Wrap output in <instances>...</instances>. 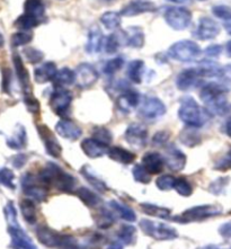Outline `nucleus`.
<instances>
[{"mask_svg":"<svg viewBox=\"0 0 231 249\" xmlns=\"http://www.w3.org/2000/svg\"><path fill=\"white\" fill-rule=\"evenodd\" d=\"M141 210L145 214L151 215V216H158L161 219H170L172 216V211L169 209L163 208V206H159L151 203H142Z\"/></svg>","mask_w":231,"mask_h":249,"instance_id":"nucleus-29","label":"nucleus"},{"mask_svg":"<svg viewBox=\"0 0 231 249\" xmlns=\"http://www.w3.org/2000/svg\"><path fill=\"white\" fill-rule=\"evenodd\" d=\"M37 239L48 247H58L61 244L62 234L56 232L48 226H40L36 229Z\"/></svg>","mask_w":231,"mask_h":249,"instance_id":"nucleus-20","label":"nucleus"},{"mask_svg":"<svg viewBox=\"0 0 231 249\" xmlns=\"http://www.w3.org/2000/svg\"><path fill=\"white\" fill-rule=\"evenodd\" d=\"M140 103V95L134 90H126L116 99L117 108L123 113H130Z\"/></svg>","mask_w":231,"mask_h":249,"instance_id":"nucleus-21","label":"nucleus"},{"mask_svg":"<svg viewBox=\"0 0 231 249\" xmlns=\"http://www.w3.org/2000/svg\"><path fill=\"white\" fill-rule=\"evenodd\" d=\"M132 175L138 183L149 184L151 181V174H149L148 170L142 165H136L133 167Z\"/></svg>","mask_w":231,"mask_h":249,"instance_id":"nucleus-37","label":"nucleus"},{"mask_svg":"<svg viewBox=\"0 0 231 249\" xmlns=\"http://www.w3.org/2000/svg\"><path fill=\"white\" fill-rule=\"evenodd\" d=\"M174 190H175L179 195H182V196L185 197L190 196V195L193 193V187H192L190 181L185 178H177Z\"/></svg>","mask_w":231,"mask_h":249,"instance_id":"nucleus-40","label":"nucleus"},{"mask_svg":"<svg viewBox=\"0 0 231 249\" xmlns=\"http://www.w3.org/2000/svg\"><path fill=\"white\" fill-rule=\"evenodd\" d=\"M0 179H1L2 184L6 185V186L14 188V184H13V179H14V174L10 172L8 169H5L1 173V176H0Z\"/></svg>","mask_w":231,"mask_h":249,"instance_id":"nucleus-46","label":"nucleus"},{"mask_svg":"<svg viewBox=\"0 0 231 249\" xmlns=\"http://www.w3.org/2000/svg\"><path fill=\"white\" fill-rule=\"evenodd\" d=\"M226 133H227V136L231 138V120H229L226 124Z\"/></svg>","mask_w":231,"mask_h":249,"instance_id":"nucleus-53","label":"nucleus"},{"mask_svg":"<svg viewBox=\"0 0 231 249\" xmlns=\"http://www.w3.org/2000/svg\"><path fill=\"white\" fill-rule=\"evenodd\" d=\"M98 80V72L89 63H80L76 69V83L78 87L86 88L91 87Z\"/></svg>","mask_w":231,"mask_h":249,"instance_id":"nucleus-11","label":"nucleus"},{"mask_svg":"<svg viewBox=\"0 0 231 249\" xmlns=\"http://www.w3.org/2000/svg\"><path fill=\"white\" fill-rule=\"evenodd\" d=\"M170 2L177 3V5H191L192 0H168Z\"/></svg>","mask_w":231,"mask_h":249,"instance_id":"nucleus-52","label":"nucleus"},{"mask_svg":"<svg viewBox=\"0 0 231 249\" xmlns=\"http://www.w3.org/2000/svg\"><path fill=\"white\" fill-rule=\"evenodd\" d=\"M190 127V126H188ZM194 127H190V129L184 130L180 133V141L183 142V144L187 145V147H194V145L198 144L201 142V137L196 131L193 130Z\"/></svg>","mask_w":231,"mask_h":249,"instance_id":"nucleus-35","label":"nucleus"},{"mask_svg":"<svg viewBox=\"0 0 231 249\" xmlns=\"http://www.w3.org/2000/svg\"><path fill=\"white\" fill-rule=\"evenodd\" d=\"M38 179L46 187H54L63 193H73L76 190V178L54 163H49L38 174Z\"/></svg>","mask_w":231,"mask_h":249,"instance_id":"nucleus-1","label":"nucleus"},{"mask_svg":"<svg viewBox=\"0 0 231 249\" xmlns=\"http://www.w3.org/2000/svg\"><path fill=\"white\" fill-rule=\"evenodd\" d=\"M55 88H63L76 83V71L69 68H62L58 70L54 79H53Z\"/></svg>","mask_w":231,"mask_h":249,"instance_id":"nucleus-27","label":"nucleus"},{"mask_svg":"<svg viewBox=\"0 0 231 249\" xmlns=\"http://www.w3.org/2000/svg\"><path fill=\"white\" fill-rule=\"evenodd\" d=\"M30 54H28V56H30V61L33 62V63H37L40 62L43 60V54H42V52L37 51V50H34V49H31L30 50Z\"/></svg>","mask_w":231,"mask_h":249,"instance_id":"nucleus-49","label":"nucleus"},{"mask_svg":"<svg viewBox=\"0 0 231 249\" xmlns=\"http://www.w3.org/2000/svg\"><path fill=\"white\" fill-rule=\"evenodd\" d=\"M80 147L84 154L91 159L101 158L108 152L107 145L103 144L102 142L97 141L94 138L85 139V140L81 141Z\"/></svg>","mask_w":231,"mask_h":249,"instance_id":"nucleus-18","label":"nucleus"},{"mask_svg":"<svg viewBox=\"0 0 231 249\" xmlns=\"http://www.w3.org/2000/svg\"><path fill=\"white\" fill-rule=\"evenodd\" d=\"M200 1H205V0H200Z\"/></svg>","mask_w":231,"mask_h":249,"instance_id":"nucleus-57","label":"nucleus"},{"mask_svg":"<svg viewBox=\"0 0 231 249\" xmlns=\"http://www.w3.org/2000/svg\"><path fill=\"white\" fill-rule=\"evenodd\" d=\"M176 179V177H174L173 175H162L160 177H158L157 180H156V185H157L159 190L169 191L175 187Z\"/></svg>","mask_w":231,"mask_h":249,"instance_id":"nucleus-39","label":"nucleus"},{"mask_svg":"<svg viewBox=\"0 0 231 249\" xmlns=\"http://www.w3.org/2000/svg\"><path fill=\"white\" fill-rule=\"evenodd\" d=\"M92 138L105 145H108L113 140L112 132L104 126H95L92 130Z\"/></svg>","mask_w":231,"mask_h":249,"instance_id":"nucleus-36","label":"nucleus"},{"mask_svg":"<svg viewBox=\"0 0 231 249\" xmlns=\"http://www.w3.org/2000/svg\"><path fill=\"white\" fill-rule=\"evenodd\" d=\"M222 212V208L219 205H197L188 209L178 218H174L175 221L187 223L193 221H201L211 216L219 215Z\"/></svg>","mask_w":231,"mask_h":249,"instance_id":"nucleus-6","label":"nucleus"},{"mask_svg":"<svg viewBox=\"0 0 231 249\" xmlns=\"http://www.w3.org/2000/svg\"><path fill=\"white\" fill-rule=\"evenodd\" d=\"M99 2L102 3H105V5H109V3H113L115 1V0H98Z\"/></svg>","mask_w":231,"mask_h":249,"instance_id":"nucleus-55","label":"nucleus"},{"mask_svg":"<svg viewBox=\"0 0 231 249\" xmlns=\"http://www.w3.org/2000/svg\"><path fill=\"white\" fill-rule=\"evenodd\" d=\"M56 72H58V69H56L54 62H45L44 65L38 67V68L35 70V80L40 84L48 83V81H53Z\"/></svg>","mask_w":231,"mask_h":249,"instance_id":"nucleus-22","label":"nucleus"},{"mask_svg":"<svg viewBox=\"0 0 231 249\" xmlns=\"http://www.w3.org/2000/svg\"><path fill=\"white\" fill-rule=\"evenodd\" d=\"M212 14L220 19L229 22L231 20V7L226 5H216L212 7Z\"/></svg>","mask_w":231,"mask_h":249,"instance_id":"nucleus-43","label":"nucleus"},{"mask_svg":"<svg viewBox=\"0 0 231 249\" xmlns=\"http://www.w3.org/2000/svg\"><path fill=\"white\" fill-rule=\"evenodd\" d=\"M26 103H27L28 108H30V111L32 113L35 114V113L40 112V104H38L37 99H35L33 96H27Z\"/></svg>","mask_w":231,"mask_h":249,"instance_id":"nucleus-47","label":"nucleus"},{"mask_svg":"<svg viewBox=\"0 0 231 249\" xmlns=\"http://www.w3.org/2000/svg\"><path fill=\"white\" fill-rule=\"evenodd\" d=\"M126 43L133 49H141L144 45V33L140 27L132 26L124 31Z\"/></svg>","mask_w":231,"mask_h":249,"instance_id":"nucleus-23","label":"nucleus"},{"mask_svg":"<svg viewBox=\"0 0 231 249\" xmlns=\"http://www.w3.org/2000/svg\"><path fill=\"white\" fill-rule=\"evenodd\" d=\"M108 157L116 162L123 165H130L136 160V155L122 147H111L108 148Z\"/></svg>","mask_w":231,"mask_h":249,"instance_id":"nucleus-24","label":"nucleus"},{"mask_svg":"<svg viewBox=\"0 0 231 249\" xmlns=\"http://www.w3.org/2000/svg\"><path fill=\"white\" fill-rule=\"evenodd\" d=\"M221 51H222V48L220 45H211V46H209L207 50H205V53H207V55H209V56L215 58V56L220 55Z\"/></svg>","mask_w":231,"mask_h":249,"instance_id":"nucleus-50","label":"nucleus"},{"mask_svg":"<svg viewBox=\"0 0 231 249\" xmlns=\"http://www.w3.org/2000/svg\"><path fill=\"white\" fill-rule=\"evenodd\" d=\"M81 174H83V176L87 179L88 183H89L92 187H95L97 191L99 192L107 191V186H106V184L101 178H98V177L91 172L88 166H85L81 168Z\"/></svg>","mask_w":231,"mask_h":249,"instance_id":"nucleus-34","label":"nucleus"},{"mask_svg":"<svg viewBox=\"0 0 231 249\" xmlns=\"http://www.w3.org/2000/svg\"><path fill=\"white\" fill-rule=\"evenodd\" d=\"M55 131L60 137L67 139L69 141H77L83 136V130L68 119H61L56 123Z\"/></svg>","mask_w":231,"mask_h":249,"instance_id":"nucleus-17","label":"nucleus"},{"mask_svg":"<svg viewBox=\"0 0 231 249\" xmlns=\"http://www.w3.org/2000/svg\"><path fill=\"white\" fill-rule=\"evenodd\" d=\"M220 25L210 17H202L195 31V36L201 41H209L215 38L220 34Z\"/></svg>","mask_w":231,"mask_h":249,"instance_id":"nucleus-13","label":"nucleus"},{"mask_svg":"<svg viewBox=\"0 0 231 249\" xmlns=\"http://www.w3.org/2000/svg\"><path fill=\"white\" fill-rule=\"evenodd\" d=\"M166 23L175 31H184L192 22V13L182 7H173L165 13Z\"/></svg>","mask_w":231,"mask_h":249,"instance_id":"nucleus-7","label":"nucleus"},{"mask_svg":"<svg viewBox=\"0 0 231 249\" xmlns=\"http://www.w3.org/2000/svg\"><path fill=\"white\" fill-rule=\"evenodd\" d=\"M103 42V33L97 26H92L88 33V38L86 43V51L88 53H95L101 50Z\"/></svg>","mask_w":231,"mask_h":249,"instance_id":"nucleus-26","label":"nucleus"},{"mask_svg":"<svg viewBox=\"0 0 231 249\" xmlns=\"http://www.w3.org/2000/svg\"><path fill=\"white\" fill-rule=\"evenodd\" d=\"M142 166L148 170L151 175H157L160 174L165 166V157L158 152H147L142 157Z\"/></svg>","mask_w":231,"mask_h":249,"instance_id":"nucleus-19","label":"nucleus"},{"mask_svg":"<svg viewBox=\"0 0 231 249\" xmlns=\"http://www.w3.org/2000/svg\"><path fill=\"white\" fill-rule=\"evenodd\" d=\"M144 72V62L142 60H133L127 67V76L131 81L136 84H141Z\"/></svg>","mask_w":231,"mask_h":249,"instance_id":"nucleus-30","label":"nucleus"},{"mask_svg":"<svg viewBox=\"0 0 231 249\" xmlns=\"http://www.w3.org/2000/svg\"><path fill=\"white\" fill-rule=\"evenodd\" d=\"M226 30L229 32V33L231 34V20H229V22H227L226 24Z\"/></svg>","mask_w":231,"mask_h":249,"instance_id":"nucleus-56","label":"nucleus"},{"mask_svg":"<svg viewBox=\"0 0 231 249\" xmlns=\"http://www.w3.org/2000/svg\"><path fill=\"white\" fill-rule=\"evenodd\" d=\"M219 231L223 237H231V222L223 223V225L220 227Z\"/></svg>","mask_w":231,"mask_h":249,"instance_id":"nucleus-51","label":"nucleus"},{"mask_svg":"<svg viewBox=\"0 0 231 249\" xmlns=\"http://www.w3.org/2000/svg\"><path fill=\"white\" fill-rule=\"evenodd\" d=\"M226 49H227V53H228V55L231 56V41L227 43V48Z\"/></svg>","mask_w":231,"mask_h":249,"instance_id":"nucleus-54","label":"nucleus"},{"mask_svg":"<svg viewBox=\"0 0 231 249\" xmlns=\"http://www.w3.org/2000/svg\"><path fill=\"white\" fill-rule=\"evenodd\" d=\"M10 232L13 236V245L15 249H36L32 241L28 239V237L23 232L20 228L15 225L10 227Z\"/></svg>","mask_w":231,"mask_h":249,"instance_id":"nucleus-25","label":"nucleus"},{"mask_svg":"<svg viewBox=\"0 0 231 249\" xmlns=\"http://www.w3.org/2000/svg\"><path fill=\"white\" fill-rule=\"evenodd\" d=\"M226 88L218 83H209L200 92L201 101L213 114L225 115L230 111V105L226 98Z\"/></svg>","mask_w":231,"mask_h":249,"instance_id":"nucleus-2","label":"nucleus"},{"mask_svg":"<svg viewBox=\"0 0 231 249\" xmlns=\"http://www.w3.org/2000/svg\"><path fill=\"white\" fill-rule=\"evenodd\" d=\"M220 69L215 67H203V68H191L180 72L176 78V86L179 90H188L196 87L202 77L219 76Z\"/></svg>","mask_w":231,"mask_h":249,"instance_id":"nucleus-3","label":"nucleus"},{"mask_svg":"<svg viewBox=\"0 0 231 249\" xmlns=\"http://www.w3.org/2000/svg\"><path fill=\"white\" fill-rule=\"evenodd\" d=\"M37 130L42 140L44 142L46 152L53 158H59L60 156H61L62 148L61 145H60L59 141L56 140V138L53 136L52 131L46 125H40L37 127Z\"/></svg>","mask_w":231,"mask_h":249,"instance_id":"nucleus-15","label":"nucleus"},{"mask_svg":"<svg viewBox=\"0 0 231 249\" xmlns=\"http://www.w3.org/2000/svg\"><path fill=\"white\" fill-rule=\"evenodd\" d=\"M226 178H219L218 180H215L214 183H213L211 186H214L215 188H213V190H210L211 192H213L214 194H219L220 192L223 190V187L226 186L227 183H228V179L225 180Z\"/></svg>","mask_w":231,"mask_h":249,"instance_id":"nucleus-48","label":"nucleus"},{"mask_svg":"<svg viewBox=\"0 0 231 249\" xmlns=\"http://www.w3.org/2000/svg\"><path fill=\"white\" fill-rule=\"evenodd\" d=\"M71 102H72V95L69 90L65 88H55L50 98V106L55 114L65 119L70 108Z\"/></svg>","mask_w":231,"mask_h":249,"instance_id":"nucleus-10","label":"nucleus"},{"mask_svg":"<svg viewBox=\"0 0 231 249\" xmlns=\"http://www.w3.org/2000/svg\"><path fill=\"white\" fill-rule=\"evenodd\" d=\"M186 156L183 151L177 149L175 145H169L166 149L165 163L167 167L173 172H180L186 166Z\"/></svg>","mask_w":231,"mask_h":249,"instance_id":"nucleus-16","label":"nucleus"},{"mask_svg":"<svg viewBox=\"0 0 231 249\" xmlns=\"http://www.w3.org/2000/svg\"><path fill=\"white\" fill-rule=\"evenodd\" d=\"M115 221L114 214L108 210H102L101 213H99L98 219H97V227L101 228V229H107Z\"/></svg>","mask_w":231,"mask_h":249,"instance_id":"nucleus-38","label":"nucleus"},{"mask_svg":"<svg viewBox=\"0 0 231 249\" xmlns=\"http://www.w3.org/2000/svg\"><path fill=\"white\" fill-rule=\"evenodd\" d=\"M201 48L194 41L182 40L174 43L168 50V55L179 62L193 61L200 55Z\"/></svg>","mask_w":231,"mask_h":249,"instance_id":"nucleus-5","label":"nucleus"},{"mask_svg":"<svg viewBox=\"0 0 231 249\" xmlns=\"http://www.w3.org/2000/svg\"><path fill=\"white\" fill-rule=\"evenodd\" d=\"M123 65H124V60L122 58H114L105 63L103 71H104V73L107 74V76H112V74H114L121 68H122Z\"/></svg>","mask_w":231,"mask_h":249,"instance_id":"nucleus-41","label":"nucleus"},{"mask_svg":"<svg viewBox=\"0 0 231 249\" xmlns=\"http://www.w3.org/2000/svg\"><path fill=\"white\" fill-rule=\"evenodd\" d=\"M109 205H111V208L120 215V218L125 220V221L134 222L137 220L136 212L127 205H124L117 201H111L109 202Z\"/></svg>","mask_w":231,"mask_h":249,"instance_id":"nucleus-31","label":"nucleus"},{"mask_svg":"<svg viewBox=\"0 0 231 249\" xmlns=\"http://www.w3.org/2000/svg\"><path fill=\"white\" fill-rule=\"evenodd\" d=\"M178 116L190 127H200L207 121L205 114L198 103L193 97L188 96L180 101Z\"/></svg>","mask_w":231,"mask_h":249,"instance_id":"nucleus-4","label":"nucleus"},{"mask_svg":"<svg viewBox=\"0 0 231 249\" xmlns=\"http://www.w3.org/2000/svg\"><path fill=\"white\" fill-rule=\"evenodd\" d=\"M156 10V5L150 0H131L121 10V15L132 17L140 14L151 13Z\"/></svg>","mask_w":231,"mask_h":249,"instance_id":"nucleus-14","label":"nucleus"},{"mask_svg":"<svg viewBox=\"0 0 231 249\" xmlns=\"http://www.w3.org/2000/svg\"><path fill=\"white\" fill-rule=\"evenodd\" d=\"M103 45H104L106 53H108V54H113V53L119 51L121 46L120 38L116 34H111L109 36H107V38H106Z\"/></svg>","mask_w":231,"mask_h":249,"instance_id":"nucleus-42","label":"nucleus"},{"mask_svg":"<svg viewBox=\"0 0 231 249\" xmlns=\"http://www.w3.org/2000/svg\"><path fill=\"white\" fill-rule=\"evenodd\" d=\"M134 233H136V228L131 225H123L120 228L119 232H117V236H119L120 239H122L125 243H129L133 239Z\"/></svg>","mask_w":231,"mask_h":249,"instance_id":"nucleus-44","label":"nucleus"},{"mask_svg":"<svg viewBox=\"0 0 231 249\" xmlns=\"http://www.w3.org/2000/svg\"><path fill=\"white\" fill-rule=\"evenodd\" d=\"M169 139V132L167 131H159L152 138V142H154L155 145H163L168 141Z\"/></svg>","mask_w":231,"mask_h":249,"instance_id":"nucleus-45","label":"nucleus"},{"mask_svg":"<svg viewBox=\"0 0 231 249\" xmlns=\"http://www.w3.org/2000/svg\"><path fill=\"white\" fill-rule=\"evenodd\" d=\"M121 13L116 12H107L104 13L101 17V22L107 30H117L122 24V18H121Z\"/></svg>","mask_w":231,"mask_h":249,"instance_id":"nucleus-33","label":"nucleus"},{"mask_svg":"<svg viewBox=\"0 0 231 249\" xmlns=\"http://www.w3.org/2000/svg\"><path fill=\"white\" fill-rule=\"evenodd\" d=\"M166 105L157 97H147L139 109V114L145 120L155 121L166 114Z\"/></svg>","mask_w":231,"mask_h":249,"instance_id":"nucleus-9","label":"nucleus"},{"mask_svg":"<svg viewBox=\"0 0 231 249\" xmlns=\"http://www.w3.org/2000/svg\"><path fill=\"white\" fill-rule=\"evenodd\" d=\"M78 197L83 201L85 205L89 206V208H96V206L101 204V197L97 194H95L94 192L90 191L87 187H79L74 192Z\"/></svg>","mask_w":231,"mask_h":249,"instance_id":"nucleus-28","label":"nucleus"},{"mask_svg":"<svg viewBox=\"0 0 231 249\" xmlns=\"http://www.w3.org/2000/svg\"><path fill=\"white\" fill-rule=\"evenodd\" d=\"M20 210H22V214L24 216V220L30 225H34L36 221V209H35V204L33 200L31 198H26L20 202Z\"/></svg>","mask_w":231,"mask_h":249,"instance_id":"nucleus-32","label":"nucleus"},{"mask_svg":"<svg viewBox=\"0 0 231 249\" xmlns=\"http://www.w3.org/2000/svg\"><path fill=\"white\" fill-rule=\"evenodd\" d=\"M124 138H125L127 143L132 145V147L139 149L143 148L148 140V130L142 124L133 123L126 129Z\"/></svg>","mask_w":231,"mask_h":249,"instance_id":"nucleus-12","label":"nucleus"},{"mask_svg":"<svg viewBox=\"0 0 231 249\" xmlns=\"http://www.w3.org/2000/svg\"><path fill=\"white\" fill-rule=\"evenodd\" d=\"M141 229L149 236L156 238V239H173L177 236L176 230L173 227L167 226L166 223L151 221V220L143 219L140 222Z\"/></svg>","mask_w":231,"mask_h":249,"instance_id":"nucleus-8","label":"nucleus"}]
</instances>
